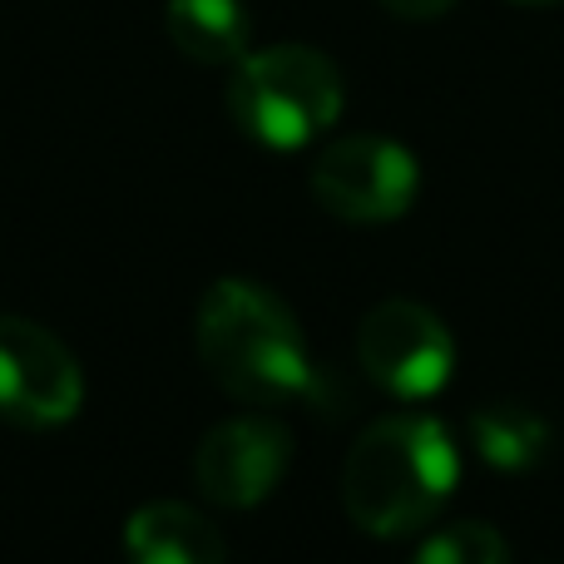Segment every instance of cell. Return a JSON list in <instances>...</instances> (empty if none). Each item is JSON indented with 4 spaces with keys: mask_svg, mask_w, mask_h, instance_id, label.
Listing matches in <instances>:
<instances>
[{
    "mask_svg": "<svg viewBox=\"0 0 564 564\" xmlns=\"http://www.w3.org/2000/svg\"><path fill=\"white\" fill-rule=\"evenodd\" d=\"M129 564H228V540L184 500H149L124 520Z\"/></svg>",
    "mask_w": 564,
    "mask_h": 564,
    "instance_id": "8",
    "label": "cell"
},
{
    "mask_svg": "<svg viewBox=\"0 0 564 564\" xmlns=\"http://www.w3.org/2000/svg\"><path fill=\"white\" fill-rule=\"evenodd\" d=\"M381 6L401 20H436V15H446L456 0H381Z\"/></svg>",
    "mask_w": 564,
    "mask_h": 564,
    "instance_id": "12",
    "label": "cell"
},
{
    "mask_svg": "<svg viewBox=\"0 0 564 564\" xmlns=\"http://www.w3.org/2000/svg\"><path fill=\"white\" fill-rule=\"evenodd\" d=\"M194 347L208 377L238 401L288 406L322 397V371L302 341L297 317L263 282L218 278L198 297Z\"/></svg>",
    "mask_w": 564,
    "mask_h": 564,
    "instance_id": "1",
    "label": "cell"
},
{
    "mask_svg": "<svg viewBox=\"0 0 564 564\" xmlns=\"http://www.w3.org/2000/svg\"><path fill=\"white\" fill-rule=\"evenodd\" d=\"M550 421L530 406H516V401H490L470 416V446L486 460L490 470H506V476H525L540 460L550 456Z\"/></svg>",
    "mask_w": 564,
    "mask_h": 564,
    "instance_id": "9",
    "label": "cell"
},
{
    "mask_svg": "<svg viewBox=\"0 0 564 564\" xmlns=\"http://www.w3.org/2000/svg\"><path fill=\"white\" fill-rule=\"evenodd\" d=\"M510 6H564V0H510Z\"/></svg>",
    "mask_w": 564,
    "mask_h": 564,
    "instance_id": "13",
    "label": "cell"
},
{
    "mask_svg": "<svg viewBox=\"0 0 564 564\" xmlns=\"http://www.w3.org/2000/svg\"><path fill=\"white\" fill-rule=\"evenodd\" d=\"M411 564H510V545L486 520H456L421 540Z\"/></svg>",
    "mask_w": 564,
    "mask_h": 564,
    "instance_id": "11",
    "label": "cell"
},
{
    "mask_svg": "<svg viewBox=\"0 0 564 564\" xmlns=\"http://www.w3.org/2000/svg\"><path fill=\"white\" fill-rule=\"evenodd\" d=\"M421 188V164L387 134H347L312 164V194L341 224H397Z\"/></svg>",
    "mask_w": 564,
    "mask_h": 564,
    "instance_id": "4",
    "label": "cell"
},
{
    "mask_svg": "<svg viewBox=\"0 0 564 564\" xmlns=\"http://www.w3.org/2000/svg\"><path fill=\"white\" fill-rule=\"evenodd\" d=\"M357 361L381 391L401 401H426L456 371V341L426 302L387 297L361 317Z\"/></svg>",
    "mask_w": 564,
    "mask_h": 564,
    "instance_id": "5",
    "label": "cell"
},
{
    "mask_svg": "<svg viewBox=\"0 0 564 564\" xmlns=\"http://www.w3.org/2000/svg\"><path fill=\"white\" fill-rule=\"evenodd\" d=\"M85 406V371L75 351L30 317H0V421L55 431Z\"/></svg>",
    "mask_w": 564,
    "mask_h": 564,
    "instance_id": "6",
    "label": "cell"
},
{
    "mask_svg": "<svg viewBox=\"0 0 564 564\" xmlns=\"http://www.w3.org/2000/svg\"><path fill=\"white\" fill-rule=\"evenodd\" d=\"M169 40L198 65H234L248 55L243 0H169Z\"/></svg>",
    "mask_w": 564,
    "mask_h": 564,
    "instance_id": "10",
    "label": "cell"
},
{
    "mask_svg": "<svg viewBox=\"0 0 564 564\" xmlns=\"http://www.w3.org/2000/svg\"><path fill=\"white\" fill-rule=\"evenodd\" d=\"M460 480V456L436 416H381L351 441L341 506L351 525L397 540L431 525Z\"/></svg>",
    "mask_w": 564,
    "mask_h": 564,
    "instance_id": "2",
    "label": "cell"
},
{
    "mask_svg": "<svg viewBox=\"0 0 564 564\" xmlns=\"http://www.w3.org/2000/svg\"><path fill=\"white\" fill-rule=\"evenodd\" d=\"M292 466V436L273 416L218 421L194 451V486L224 510H253L282 486Z\"/></svg>",
    "mask_w": 564,
    "mask_h": 564,
    "instance_id": "7",
    "label": "cell"
},
{
    "mask_svg": "<svg viewBox=\"0 0 564 564\" xmlns=\"http://www.w3.org/2000/svg\"><path fill=\"white\" fill-rule=\"evenodd\" d=\"M228 115L253 144L292 154L337 124L341 75L312 45L248 50L228 85Z\"/></svg>",
    "mask_w": 564,
    "mask_h": 564,
    "instance_id": "3",
    "label": "cell"
}]
</instances>
